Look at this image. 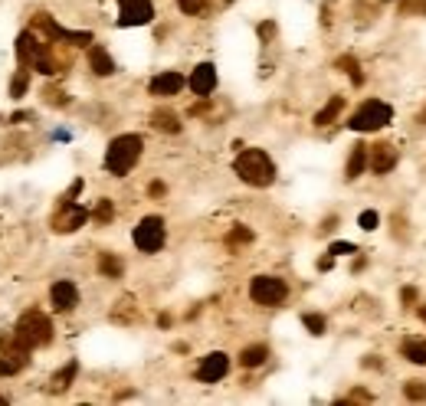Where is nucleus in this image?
Returning <instances> with one entry per match:
<instances>
[{"label": "nucleus", "mask_w": 426, "mask_h": 406, "mask_svg": "<svg viewBox=\"0 0 426 406\" xmlns=\"http://www.w3.org/2000/svg\"><path fill=\"white\" fill-rule=\"evenodd\" d=\"M17 56L27 69H37L43 76H56L69 69V53H63V43L37 37L33 30H23L17 37Z\"/></svg>", "instance_id": "f257e3e1"}, {"label": "nucleus", "mask_w": 426, "mask_h": 406, "mask_svg": "<svg viewBox=\"0 0 426 406\" xmlns=\"http://www.w3.org/2000/svg\"><path fill=\"white\" fill-rule=\"evenodd\" d=\"M237 174L239 180H246L249 187H269L275 180V164L269 161V154L259 151V148H249V151H243L237 158Z\"/></svg>", "instance_id": "f03ea898"}, {"label": "nucleus", "mask_w": 426, "mask_h": 406, "mask_svg": "<svg viewBox=\"0 0 426 406\" xmlns=\"http://www.w3.org/2000/svg\"><path fill=\"white\" fill-rule=\"evenodd\" d=\"M142 148H144V141L138 138V134H118V138L108 144L105 167L112 170L115 177H125V174H128V170L138 164V158H142Z\"/></svg>", "instance_id": "7ed1b4c3"}, {"label": "nucleus", "mask_w": 426, "mask_h": 406, "mask_svg": "<svg viewBox=\"0 0 426 406\" xmlns=\"http://www.w3.org/2000/svg\"><path fill=\"white\" fill-rule=\"evenodd\" d=\"M13 338L23 341L30 350L33 348H43V344H49V338H53V322H49L43 312H23L20 315L17 328H13Z\"/></svg>", "instance_id": "20e7f679"}, {"label": "nucleus", "mask_w": 426, "mask_h": 406, "mask_svg": "<svg viewBox=\"0 0 426 406\" xmlns=\"http://www.w3.org/2000/svg\"><path fill=\"white\" fill-rule=\"evenodd\" d=\"M390 118H394V108H390L387 102H380V99H368L358 112L351 115L348 125L354 128V132H377V128H384Z\"/></svg>", "instance_id": "39448f33"}, {"label": "nucleus", "mask_w": 426, "mask_h": 406, "mask_svg": "<svg viewBox=\"0 0 426 406\" xmlns=\"http://www.w3.org/2000/svg\"><path fill=\"white\" fill-rule=\"evenodd\" d=\"M285 295H289V288H285V282L275 279V275H256L253 282H249V298H253L256 305H263V308L282 305Z\"/></svg>", "instance_id": "423d86ee"}, {"label": "nucleus", "mask_w": 426, "mask_h": 406, "mask_svg": "<svg viewBox=\"0 0 426 406\" xmlns=\"http://www.w3.org/2000/svg\"><path fill=\"white\" fill-rule=\"evenodd\" d=\"M30 348L17 338H0V377H13L27 367Z\"/></svg>", "instance_id": "0eeeda50"}, {"label": "nucleus", "mask_w": 426, "mask_h": 406, "mask_svg": "<svg viewBox=\"0 0 426 406\" xmlns=\"http://www.w3.org/2000/svg\"><path fill=\"white\" fill-rule=\"evenodd\" d=\"M134 246L142 253H158L164 246V220L161 217H144L134 227Z\"/></svg>", "instance_id": "6e6552de"}, {"label": "nucleus", "mask_w": 426, "mask_h": 406, "mask_svg": "<svg viewBox=\"0 0 426 406\" xmlns=\"http://www.w3.org/2000/svg\"><path fill=\"white\" fill-rule=\"evenodd\" d=\"M154 17L151 0H118V23L122 27H142Z\"/></svg>", "instance_id": "1a4fd4ad"}, {"label": "nucleus", "mask_w": 426, "mask_h": 406, "mask_svg": "<svg viewBox=\"0 0 426 406\" xmlns=\"http://www.w3.org/2000/svg\"><path fill=\"white\" fill-rule=\"evenodd\" d=\"M89 220V210L85 207H76L73 200H63V207L56 210V217H53V229L56 233H73V229H79Z\"/></svg>", "instance_id": "9d476101"}, {"label": "nucleus", "mask_w": 426, "mask_h": 406, "mask_svg": "<svg viewBox=\"0 0 426 406\" xmlns=\"http://www.w3.org/2000/svg\"><path fill=\"white\" fill-rule=\"evenodd\" d=\"M227 370H230V357L220 354V350H213V354H207L203 364L197 367V380L200 383H217V380L227 377Z\"/></svg>", "instance_id": "9b49d317"}, {"label": "nucleus", "mask_w": 426, "mask_h": 406, "mask_svg": "<svg viewBox=\"0 0 426 406\" xmlns=\"http://www.w3.org/2000/svg\"><path fill=\"white\" fill-rule=\"evenodd\" d=\"M368 151H370V167H374V174H390V170L397 167V148L394 144L377 141Z\"/></svg>", "instance_id": "f8f14e48"}, {"label": "nucleus", "mask_w": 426, "mask_h": 406, "mask_svg": "<svg viewBox=\"0 0 426 406\" xmlns=\"http://www.w3.org/2000/svg\"><path fill=\"white\" fill-rule=\"evenodd\" d=\"M190 89H194V95L207 99V95L217 89V69L210 66V63H200V66L194 69V76H190Z\"/></svg>", "instance_id": "ddd939ff"}, {"label": "nucleus", "mask_w": 426, "mask_h": 406, "mask_svg": "<svg viewBox=\"0 0 426 406\" xmlns=\"http://www.w3.org/2000/svg\"><path fill=\"white\" fill-rule=\"evenodd\" d=\"M49 298H53V305H56V312H73L79 305V292L73 282H56L53 288H49Z\"/></svg>", "instance_id": "4468645a"}, {"label": "nucleus", "mask_w": 426, "mask_h": 406, "mask_svg": "<svg viewBox=\"0 0 426 406\" xmlns=\"http://www.w3.org/2000/svg\"><path fill=\"white\" fill-rule=\"evenodd\" d=\"M151 95H177L184 89V76L180 72H161V76L151 79Z\"/></svg>", "instance_id": "2eb2a0df"}, {"label": "nucleus", "mask_w": 426, "mask_h": 406, "mask_svg": "<svg viewBox=\"0 0 426 406\" xmlns=\"http://www.w3.org/2000/svg\"><path fill=\"white\" fill-rule=\"evenodd\" d=\"M89 66H92L95 76H112L115 72V63L105 53V46H89Z\"/></svg>", "instance_id": "dca6fc26"}, {"label": "nucleus", "mask_w": 426, "mask_h": 406, "mask_svg": "<svg viewBox=\"0 0 426 406\" xmlns=\"http://www.w3.org/2000/svg\"><path fill=\"white\" fill-rule=\"evenodd\" d=\"M364 167H368V144H354V148H351V158H348V167H344V177L348 180L361 177Z\"/></svg>", "instance_id": "f3484780"}, {"label": "nucleus", "mask_w": 426, "mask_h": 406, "mask_svg": "<svg viewBox=\"0 0 426 406\" xmlns=\"http://www.w3.org/2000/svg\"><path fill=\"white\" fill-rule=\"evenodd\" d=\"M151 128H158V132H168V134H177L180 132V122H177V115L170 112V108H158V112H151Z\"/></svg>", "instance_id": "a211bd4d"}, {"label": "nucleus", "mask_w": 426, "mask_h": 406, "mask_svg": "<svg viewBox=\"0 0 426 406\" xmlns=\"http://www.w3.org/2000/svg\"><path fill=\"white\" fill-rule=\"evenodd\" d=\"M400 354L407 360H413V364H426V341L423 338H403Z\"/></svg>", "instance_id": "6ab92c4d"}, {"label": "nucleus", "mask_w": 426, "mask_h": 406, "mask_svg": "<svg viewBox=\"0 0 426 406\" xmlns=\"http://www.w3.org/2000/svg\"><path fill=\"white\" fill-rule=\"evenodd\" d=\"M265 357H269V348L265 344H253V348H243L239 364L243 367H259V364H265Z\"/></svg>", "instance_id": "aec40b11"}, {"label": "nucleus", "mask_w": 426, "mask_h": 406, "mask_svg": "<svg viewBox=\"0 0 426 406\" xmlns=\"http://www.w3.org/2000/svg\"><path fill=\"white\" fill-rule=\"evenodd\" d=\"M341 108H344V99H341V95H334L332 102H328V105L322 108V112L315 115V125H318V128H325V125H332L334 118L341 115Z\"/></svg>", "instance_id": "412c9836"}, {"label": "nucleus", "mask_w": 426, "mask_h": 406, "mask_svg": "<svg viewBox=\"0 0 426 406\" xmlns=\"http://www.w3.org/2000/svg\"><path fill=\"white\" fill-rule=\"evenodd\" d=\"M99 272L108 275V279H118V275L125 272V265H122V259H118V255L102 253V255H99Z\"/></svg>", "instance_id": "4be33fe9"}, {"label": "nucleus", "mask_w": 426, "mask_h": 406, "mask_svg": "<svg viewBox=\"0 0 426 406\" xmlns=\"http://www.w3.org/2000/svg\"><path fill=\"white\" fill-rule=\"evenodd\" d=\"M76 364H66V367L59 370L56 377H53V383H49V390H53V393H59V390H66L69 383H73V377H76Z\"/></svg>", "instance_id": "5701e85b"}, {"label": "nucleus", "mask_w": 426, "mask_h": 406, "mask_svg": "<svg viewBox=\"0 0 426 406\" xmlns=\"http://www.w3.org/2000/svg\"><path fill=\"white\" fill-rule=\"evenodd\" d=\"M334 66H338V69H344V72H348V76H351V82H354V85H361V82H364V72H361V66H358V59H354V56H341L338 63H334Z\"/></svg>", "instance_id": "b1692460"}, {"label": "nucleus", "mask_w": 426, "mask_h": 406, "mask_svg": "<svg viewBox=\"0 0 426 406\" xmlns=\"http://www.w3.org/2000/svg\"><path fill=\"white\" fill-rule=\"evenodd\" d=\"M249 239H253V233H249L246 227H233V229L227 233V246H230V249H237V246H246Z\"/></svg>", "instance_id": "393cba45"}, {"label": "nucleus", "mask_w": 426, "mask_h": 406, "mask_svg": "<svg viewBox=\"0 0 426 406\" xmlns=\"http://www.w3.org/2000/svg\"><path fill=\"white\" fill-rule=\"evenodd\" d=\"M27 85H30V69L23 66L17 76H13V82H10V95H13V99H20V95L27 92Z\"/></svg>", "instance_id": "a878e982"}, {"label": "nucleus", "mask_w": 426, "mask_h": 406, "mask_svg": "<svg viewBox=\"0 0 426 406\" xmlns=\"http://www.w3.org/2000/svg\"><path fill=\"white\" fill-rule=\"evenodd\" d=\"M112 217H115V210H112V200H99V207L92 210V220L95 223H112Z\"/></svg>", "instance_id": "bb28decb"}, {"label": "nucleus", "mask_w": 426, "mask_h": 406, "mask_svg": "<svg viewBox=\"0 0 426 406\" xmlns=\"http://www.w3.org/2000/svg\"><path fill=\"white\" fill-rule=\"evenodd\" d=\"M177 7L187 13V17H200L207 10V0H177Z\"/></svg>", "instance_id": "cd10ccee"}, {"label": "nucleus", "mask_w": 426, "mask_h": 406, "mask_svg": "<svg viewBox=\"0 0 426 406\" xmlns=\"http://www.w3.org/2000/svg\"><path fill=\"white\" fill-rule=\"evenodd\" d=\"M403 397L407 400H426V383L423 380H410L407 387H403Z\"/></svg>", "instance_id": "c85d7f7f"}, {"label": "nucleus", "mask_w": 426, "mask_h": 406, "mask_svg": "<svg viewBox=\"0 0 426 406\" xmlns=\"http://www.w3.org/2000/svg\"><path fill=\"white\" fill-rule=\"evenodd\" d=\"M400 13H403V17H410V13H423L426 17V0H403V4H400Z\"/></svg>", "instance_id": "c756f323"}, {"label": "nucleus", "mask_w": 426, "mask_h": 406, "mask_svg": "<svg viewBox=\"0 0 426 406\" xmlns=\"http://www.w3.org/2000/svg\"><path fill=\"white\" fill-rule=\"evenodd\" d=\"M302 324L312 331V334H325V318H322V315H305Z\"/></svg>", "instance_id": "7c9ffc66"}, {"label": "nucleus", "mask_w": 426, "mask_h": 406, "mask_svg": "<svg viewBox=\"0 0 426 406\" xmlns=\"http://www.w3.org/2000/svg\"><path fill=\"white\" fill-rule=\"evenodd\" d=\"M358 223H361V229H377V223H380V217L374 213V210H364L358 217Z\"/></svg>", "instance_id": "2f4dec72"}, {"label": "nucleus", "mask_w": 426, "mask_h": 406, "mask_svg": "<svg viewBox=\"0 0 426 406\" xmlns=\"http://www.w3.org/2000/svg\"><path fill=\"white\" fill-rule=\"evenodd\" d=\"M43 95H46V102H49V105H66V102H69V95L63 92V89H53V85H49V89H46Z\"/></svg>", "instance_id": "473e14b6"}, {"label": "nucleus", "mask_w": 426, "mask_h": 406, "mask_svg": "<svg viewBox=\"0 0 426 406\" xmlns=\"http://www.w3.org/2000/svg\"><path fill=\"white\" fill-rule=\"evenodd\" d=\"M328 253H332V255H344V253H358V249H354L351 243H332V249H328Z\"/></svg>", "instance_id": "72a5a7b5"}, {"label": "nucleus", "mask_w": 426, "mask_h": 406, "mask_svg": "<svg viewBox=\"0 0 426 406\" xmlns=\"http://www.w3.org/2000/svg\"><path fill=\"white\" fill-rule=\"evenodd\" d=\"M400 298H403V305H413V302H417V288H410V285H407V288L400 292Z\"/></svg>", "instance_id": "f704fd0d"}, {"label": "nucleus", "mask_w": 426, "mask_h": 406, "mask_svg": "<svg viewBox=\"0 0 426 406\" xmlns=\"http://www.w3.org/2000/svg\"><path fill=\"white\" fill-rule=\"evenodd\" d=\"M272 33H275V27H272V23H263V27H259V37H263V39H269V37H272Z\"/></svg>", "instance_id": "c9c22d12"}, {"label": "nucleus", "mask_w": 426, "mask_h": 406, "mask_svg": "<svg viewBox=\"0 0 426 406\" xmlns=\"http://www.w3.org/2000/svg\"><path fill=\"white\" fill-rule=\"evenodd\" d=\"M148 194H151V197H164V184H151V187H148Z\"/></svg>", "instance_id": "e433bc0d"}, {"label": "nucleus", "mask_w": 426, "mask_h": 406, "mask_svg": "<svg viewBox=\"0 0 426 406\" xmlns=\"http://www.w3.org/2000/svg\"><path fill=\"white\" fill-rule=\"evenodd\" d=\"M334 262V255H325V259H318V269H332Z\"/></svg>", "instance_id": "4c0bfd02"}, {"label": "nucleus", "mask_w": 426, "mask_h": 406, "mask_svg": "<svg viewBox=\"0 0 426 406\" xmlns=\"http://www.w3.org/2000/svg\"><path fill=\"white\" fill-rule=\"evenodd\" d=\"M420 318H423V322H426V305H423V308H420Z\"/></svg>", "instance_id": "58836bf2"}, {"label": "nucleus", "mask_w": 426, "mask_h": 406, "mask_svg": "<svg viewBox=\"0 0 426 406\" xmlns=\"http://www.w3.org/2000/svg\"><path fill=\"white\" fill-rule=\"evenodd\" d=\"M0 403H4V397H0Z\"/></svg>", "instance_id": "ea45409f"}]
</instances>
